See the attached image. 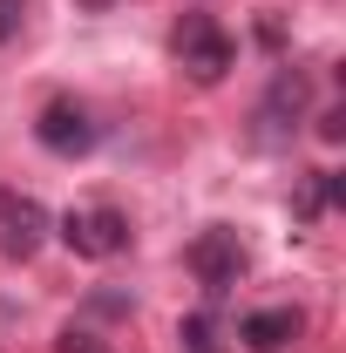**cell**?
I'll list each match as a JSON object with an SVG mask.
<instances>
[{"mask_svg":"<svg viewBox=\"0 0 346 353\" xmlns=\"http://www.w3.org/2000/svg\"><path fill=\"white\" fill-rule=\"evenodd\" d=\"M170 61L197 88H217L231 68H238V41H231V28H224L217 14L190 7V14H176V28H170Z\"/></svg>","mask_w":346,"mask_h":353,"instance_id":"1","label":"cell"},{"mask_svg":"<svg viewBox=\"0 0 346 353\" xmlns=\"http://www.w3.org/2000/svg\"><path fill=\"white\" fill-rule=\"evenodd\" d=\"M183 265H190V279L204 285V299H231L238 279L252 272V252H245V238H238L231 224H204V231L183 245Z\"/></svg>","mask_w":346,"mask_h":353,"instance_id":"2","label":"cell"},{"mask_svg":"<svg viewBox=\"0 0 346 353\" xmlns=\"http://www.w3.org/2000/svg\"><path fill=\"white\" fill-rule=\"evenodd\" d=\"M54 238H61L75 259H88V265H109V259H123V252L136 245L130 218H123L116 204H75L68 218L54 224Z\"/></svg>","mask_w":346,"mask_h":353,"instance_id":"3","label":"cell"},{"mask_svg":"<svg viewBox=\"0 0 346 353\" xmlns=\"http://www.w3.org/2000/svg\"><path fill=\"white\" fill-rule=\"evenodd\" d=\"M34 143H41L48 157L75 163V157H88V150L102 143V123H95V109H88V102H75V95H54L41 116H34Z\"/></svg>","mask_w":346,"mask_h":353,"instance_id":"4","label":"cell"},{"mask_svg":"<svg viewBox=\"0 0 346 353\" xmlns=\"http://www.w3.org/2000/svg\"><path fill=\"white\" fill-rule=\"evenodd\" d=\"M48 231H54V218L41 211V197H28V190L0 183V259L28 265V259L48 245Z\"/></svg>","mask_w":346,"mask_h":353,"instance_id":"5","label":"cell"},{"mask_svg":"<svg viewBox=\"0 0 346 353\" xmlns=\"http://www.w3.org/2000/svg\"><path fill=\"white\" fill-rule=\"evenodd\" d=\"M305 109H312V82H305V68H278L272 88H265V102H258V123L285 136V130H299V123H305Z\"/></svg>","mask_w":346,"mask_h":353,"instance_id":"6","label":"cell"},{"mask_svg":"<svg viewBox=\"0 0 346 353\" xmlns=\"http://www.w3.org/2000/svg\"><path fill=\"white\" fill-rule=\"evenodd\" d=\"M299 333H305V312H299V306H258V312H245V319H238L245 353H285Z\"/></svg>","mask_w":346,"mask_h":353,"instance_id":"7","label":"cell"},{"mask_svg":"<svg viewBox=\"0 0 346 353\" xmlns=\"http://www.w3.org/2000/svg\"><path fill=\"white\" fill-rule=\"evenodd\" d=\"M333 204H340V176H333V170H305L299 176V197H292V218H299V224H319Z\"/></svg>","mask_w":346,"mask_h":353,"instance_id":"8","label":"cell"},{"mask_svg":"<svg viewBox=\"0 0 346 353\" xmlns=\"http://www.w3.org/2000/svg\"><path fill=\"white\" fill-rule=\"evenodd\" d=\"M176 340H183V353H224V347H217V326H211V312H190V319L176 326Z\"/></svg>","mask_w":346,"mask_h":353,"instance_id":"9","label":"cell"},{"mask_svg":"<svg viewBox=\"0 0 346 353\" xmlns=\"http://www.w3.org/2000/svg\"><path fill=\"white\" fill-rule=\"evenodd\" d=\"M28 14H34V0H0V48H7V41H21Z\"/></svg>","mask_w":346,"mask_h":353,"instance_id":"10","label":"cell"},{"mask_svg":"<svg viewBox=\"0 0 346 353\" xmlns=\"http://www.w3.org/2000/svg\"><path fill=\"white\" fill-rule=\"evenodd\" d=\"M61 353H102V347H95V333H75V326H68V333H61Z\"/></svg>","mask_w":346,"mask_h":353,"instance_id":"11","label":"cell"},{"mask_svg":"<svg viewBox=\"0 0 346 353\" xmlns=\"http://www.w3.org/2000/svg\"><path fill=\"white\" fill-rule=\"evenodd\" d=\"M319 136H326V143H340V136H346V116H340V109H326V116H319Z\"/></svg>","mask_w":346,"mask_h":353,"instance_id":"12","label":"cell"},{"mask_svg":"<svg viewBox=\"0 0 346 353\" xmlns=\"http://www.w3.org/2000/svg\"><path fill=\"white\" fill-rule=\"evenodd\" d=\"M82 7H109V0H82Z\"/></svg>","mask_w":346,"mask_h":353,"instance_id":"13","label":"cell"}]
</instances>
